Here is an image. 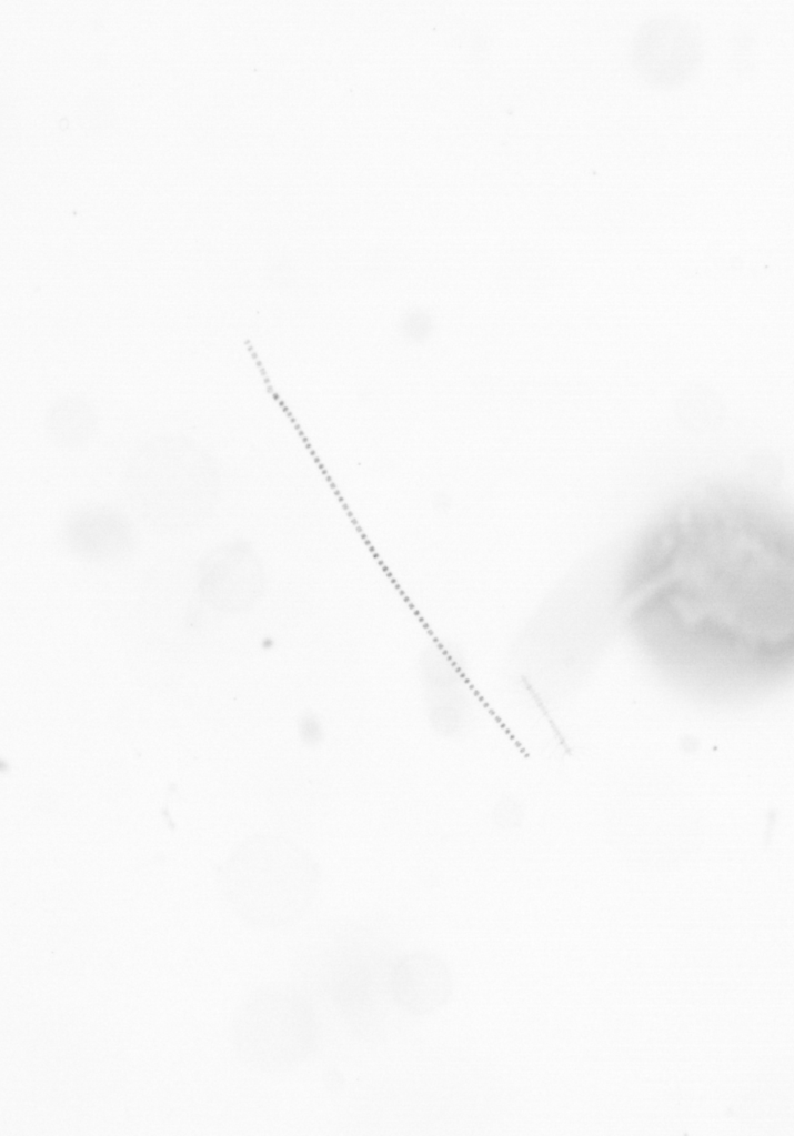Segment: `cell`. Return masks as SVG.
<instances>
[{
  "mask_svg": "<svg viewBox=\"0 0 794 1136\" xmlns=\"http://www.w3.org/2000/svg\"><path fill=\"white\" fill-rule=\"evenodd\" d=\"M235 1043L244 1060L267 1074L299 1067L315 1050L318 1019L312 1004L284 983L259 987L235 1018Z\"/></svg>",
  "mask_w": 794,
  "mask_h": 1136,
  "instance_id": "obj_1",
  "label": "cell"
},
{
  "mask_svg": "<svg viewBox=\"0 0 794 1136\" xmlns=\"http://www.w3.org/2000/svg\"><path fill=\"white\" fill-rule=\"evenodd\" d=\"M125 491L142 522L163 534L185 532L203 523L220 494L212 471L194 470L167 451L140 454L128 469Z\"/></svg>",
  "mask_w": 794,
  "mask_h": 1136,
  "instance_id": "obj_2",
  "label": "cell"
},
{
  "mask_svg": "<svg viewBox=\"0 0 794 1136\" xmlns=\"http://www.w3.org/2000/svg\"><path fill=\"white\" fill-rule=\"evenodd\" d=\"M633 64L645 81L670 87L686 80L701 63L697 27L683 18L663 16L645 21L633 41Z\"/></svg>",
  "mask_w": 794,
  "mask_h": 1136,
  "instance_id": "obj_3",
  "label": "cell"
},
{
  "mask_svg": "<svg viewBox=\"0 0 794 1136\" xmlns=\"http://www.w3.org/2000/svg\"><path fill=\"white\" fill-rule=\"evenodd\" d=\"M197 589L215 611L237 614L252 607L263 589V570L245 541H233L208 552L197 569Z\"/></svg>",
  "mask_w": 794,
  "mask_h": 1136,
  "instance_id": "obj_4",
  "label": "cell"
},
{
  "mask_svg": "<svg viewBox=\"0 0 794 1136\" xmlns=\"http://www.w3.org/2000/svg\"><path fill=\"white\" fill-rule=\"evenodd\" d=\"M60 540L73 557L101 565L128 559L138 544L131 519L122 511L100 503L72 507L61 522Z\"/></svg>",
  "mask_w": 794,
  "mask_h": 1136,
  "instance_id": "obj_5",
  "label": "cell"
},
{
  "mask_svg": "<svg viewBox=\"0 0 794 1136\" xmlns=\"http://www.w3.org/2000/svg\"><path fill=\"white\" fill-rule=\"evenodd\" d=\"M394 1003L411 1015H428L443 1006L452 994V975L446 964L430 952L401 957L390 973Z\"/></svg>",
  "mask_w": 794,
  "mask_h": 1136,
  "instance_id": "obj_6",
  "label": "cell"
}]
</instances>
